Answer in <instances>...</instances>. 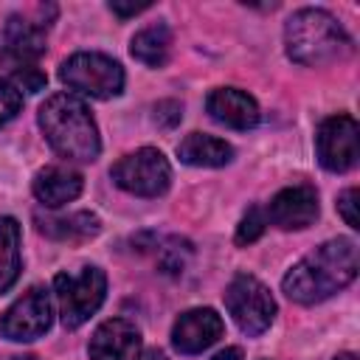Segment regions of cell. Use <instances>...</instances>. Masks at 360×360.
<instances>
[{
	"label": "cell",
	"instance_id": "21",
	"mask_svg": "<svg viewBox=\"0 0 360 360\" xmlns=\"http://www.w3.org/2000/svg\"><path fill=\"white\" fill-rule=\"evenodd\" d=\"M22 110V93L17 84L0 79V127H6Z\"/></svg>",
	"mask_w": 360,
	"mask_h": 360
},
{
	"label": "cell",
	"instance_id": "5",
	"mask_svg": "<svg viewBox=\"0 0 360 360\" xmlns=\"http://www.w3.org/2000/svg\"><path fill=\"white\" fill-rule=\"evenodd\" d=\"M59 79L70 90H79L93 98H112L124 90V68L112 56L96 51L68 56L59 68Z\"/></svg>",
	"mask_w": 360,
	"mask_h": 360
},
{
	"label": "cell",
	"instance_id": "13",
	"mask_svg": "<svg viewBox=\"0 0 360 360\" xmlns=\"http://www.w3.org/2000/svg\"><path fill=\"white\" fill-rule=\"evenodd\" d=\"M205 110L217 124H225L231 129H253L262 118L259 104L253 96H248L239 87H217L205 98Z\"/></svg>",
	"mask_w": 360,
	"mask_h": 360
},
{
	"label": "cell",
	"instance_id": "28",
	"mask_svg": "<svg viewBox=\"0 0 360 360\" xmlns=\"http://www.w3.org/2000/svg\"><path fill=\"white\" fill-rule=\"evenodd\" d=\"M335 360H357V357H354V354H352V352H340V354H338V357H335Z\"/></svg>",
	"mask_w": 360,
	"mask_h": 360
},
{
	"label": "cell",
	"instance_id": "17",
	"mask_svg": "<svg viewBox=\"0 0 360 360\" xmlns=\"http://www.w3.org/2000/svg\"><path fill=\"white\" fill-rule=\"evenodd\" d=\"M39 231L51 239H59V242H84L101 231V222L90 211H76L70 217L39 219Z\"/></svg>",
	"mask_w": 360,
	"mask_h": 360
},
{
	"label": "cell",
	"instance_id": "19",
	"mask_svg": "<svg viewBox=\"0 0 360 360\" xmlns=\"http://www.w3.org/2000/svg\"><path fill=\"white\" fill-rule=\"evenodd\" d=\"M20 267V225L14 217H0V292L14 287Z\"/></svg>",
	"mask_w": 360,
	"mask_h": 360
},
{
	"label": "cell",
	"instance_id": "24",
	"mask_svg": "<svg viewBox=\"0 0 360 360\" xmlns=\"http://www.w3.org/2000/svg\"><path fill=\"white\" fill-rule=\"evenodd\" d=\"M180 118H183V107L177 101H160L155 107V121L160 127H166V129H172L174 124H180Z\"/></svg>",
	"mask_w": 360,
	"mask_h": 360
},
{
	"label": "cell",
	"instance_id": "14",
	"mask_svg": "<svg viewBox=\"0 0 360 360\" xmlns=\"http://www.w3.org/2000/svg\"><path fill=\"white\" fill-rule=\"evenodd\" d=\"M82 186H84V177L76 169H68V166H45V169H39L34 174L31 191H34V197L42 205L59 208V205L76 200L82 194Z\"/></svg>",
	"mask_w": 360,
	"mask_h": 360
},
{
	"label": "cell",
	"instance_id": "27",
	"mask_svg": "<svg viewBox=\"0 0 360 360\" xmlns=\"http://www.w3.org/2000/svg\"><path fill=\"white\" fill-rule=\"evenodd\" d=\"M138 360H169V357H166L160 349H146V352L138 354Z\"/></svg>",
	"mask_w": 360,
	"mask_h": 360
},
{
	"label": "cell",
	"instance_id": "7",
	"mask_svg": "<svg viewBox=\"0 0 360 360\" xmlns=\"http://www.w3.org/2000/svg\"><path fill=\"white\" fill-rule=\"evenodd\" d=\"M225 309L233 318V323L250 338L262 335L276 318V301H273L270 290L259 278L245 276V273L233 276V281L228 284Z\"/></svg>",
	"mask_w": 360,
	"mask_h": 360
},
{
	"label": "cell",
	"instance_id": "10",
	"mask_svg": "<svg viewBox=\"0 0 360 360\" xmlns=\"http://www.w3.org/2000/svg\"><path fill=\"white\" fill-rule=\"evenodd\" d=\"M264 217L281 231H304L318 219V194L312 186H287L270 200Z\"/></svg>",
	"mask_w": 360,
	"mask_h": 360
},
{
	"label": "cell",
	"instance_id": "8",
	"mask_svg": "<svg viewBox=\"0 0 360 360\" xmlns=\"http://www.w3.org/2000/svg\"><path fill=\"white\" fill-rule=\"evenodd\" d=\"M360 127L352 115H329L326 121H321L318 135H315V149H318V160L326 172H349L357 166L360 158Z\"/></svg>",
	"mask_w": 360,
	"mask_h": 360
},
{
	"label": "cell",
	"instance_id": "22",
	"mask_svg": "<svg viewBox=\"0 0 360 360\" xmlns=\"http://www.w3.org/2000/svg\"><path fill=\"white\" fill-rule=\"evenodd\" d=\"M357 200H360V191L357 188H346L340 197H338V211L343 217V222L349 228H360V219H357Z\"/></svg>",
	"mask_w": 360,
	"mask_h": 360
},
{
	"label": "cell",
	"instance_id": "16",
	"mask_svg": "<svg viewBox=\"0 0 360 360\" xmlns=\"http://www.w3.org/2000/svg\"><path fill=\"white\" fill-rule=\"evenodd\" d=\"M169 48H172V31L166 22H152L141 28L129 42V53L146 68H163L169 62Z\"/></svg>",
	"mask_w": 360,
	"mask_h": 360
},
{
	"label": "cell",
	"instance_id": "3",
	"mask_svg": "<svg viewBox=\"0 0 360 360\" xmlns=\"http://www.w3.org/2000/svg\"><path fill=\"white\" fill-rule=\"evenodd\" d=\"M287 56L307 68L340 62L352 53V37L323 8H301L284 25Z\"/></svg>",
	"mask_w": 360,
	"mask_h": 360
},
{
	"label": "cell",
	"instance_id": "6",
	"mask_svg": "<svg viewBox=\"0 0 360 360\" xmlns=\"http://www.w3.org/2000/svg\"><path fill=\"white\" fill-rule=\"evenodd\" d=\"M110 177L115 180L118 188L135 197H160L172 183V166L160 149L143 146V149L124 155L110 169Z\"/></svg>",
	"mask_w": 360,
	"mask_h": 360
},
{
	"label": "cell",
	"instance_id": "25",
	"mask_svg": "<svg viewBox=\"0 0 360 360\" xmlns=\"http://www.w3.org/2000/svg\"><path fill=\"white\" fill-rule=\"evenodd\" d=\"M146 8H149V3H118V0L110 3V11L118 14L121 20H127V17H132V14H141V11H146Z\"/></svg>",
	"mask_w": 360,
	"mask_h": 360
},
{
	"label": "cell",
	"instance_id": "26",
	"mask_svg": "<svg viewBox=\"0 0 360 360\" xmlns=\"http://www.w3.org/2000/svg\"><path fill=\"white\" fill-rule=\"evenodd\" d=\"M211 360H242V349H236V346L222 349V352H219V354H214Z\"/></svg>",
	"mask_w": 360,
	"mask_h": 360
},
{
	"label": "cell",
	"instance_id": "1",
	"mask_svg": "<svg viewBox=\"0 0 360 360\" xmlns=\"http://www.w3.org/2000/svg\"><path fill=\"white\" fill-rule=\"evenodd\" d=\"M357 278V242L338 236L318 245L284 276L281 290L295 304H321Z\"/></svg>",
	"mask_w": 360,
	"mask_h": 360
},
{
	"label": "cell",
	"instance_id": "9",
	"mask_svg": "<svg viewBox=\"0 0 360 360\" xmlns=\"http://www.w3.org/2000/svg\"><path fill=\"white\" fill-rule=\"evenodd\" d=\"M51 295L45 287L25 290L0 318V335L8 340H37L51 329Z\"/></svg>",
	"mask_w": 360,
	"mask_h": 360
},
{
	"label": "cell",
	"instance_id": "4",
	"mask_svg": "<svg viewBox=\"0 0 360 360\" xmlns=\"http://www.w3.org/2000/svg\"><path fill=\"white\" fill-rule=\"evenodd\" d=\"M53 292L59 301V315L65 329H79L90 315L98 312L107 295V276L101 267H82L79 273H59L53 278Z\"/></svg>",
	"mask_w": 360,
	"mask_h": 360
},
{
	"label": "cell",
	"instance_id": "15",
	"mask_svg": "<svg viewBox=\"0 0 360 360\" xmlns=\"http://www.w3.org/2000/svg\"><path fill=\"white\" fill-rule=\"evenodd\" d=\"M177 158L188 166L219 169V166L231 163L233 149L222 138H214V135H205V132H191L177 143Z\"/></svg>",
	"mask_w": 360,
	"mask_h": 360
},
{
	"label": "cell",
	"instance_id": "18",
	"mask_svg": "<svg viewBox=\"0 0 360 360\" xmlns=\"http://www.w3.org/2000/svg\"><path fill=\"white\" fill-rule=\"evenodd\" d=\"M6 45L22 65L28 59H37L45 51V31H42V25H34V22H28L22 17H8Z\"/></svg>",
	"mask_w": 360,
	"mask_h": 360
},
{
	"label": "cell",
	"instance_id": "11",
	"mask_svg": "<svg viewBox=\"0 0 360 360\" xmlns=\"http://www.w3.org/2000/svg\"><path fill=\"white\" fill-rule=\"evenodd\" d=\"M225 332L222 318L211 307H197L183 312L172 326V346L180 354H200L202 349L214 346Z\"/></svg>",
	"mask_w": 360,
	"mask_h": 360
},
{
	"label": "cell",
	"instance_id": "12",
	"mask_svg": "<svg viewBox=\"0 0 360 360\" xmlns=\"http://www.w3.org/2000/svg\"><path fill=\"white\" fill-rule=\"evenodd\" d=\"M87 352L90 360H138L141 332L127 318H110L93 332Z\"/></svg>",
	"mask_w": 360,
	"mask_h": 360
},
{
	"label": "cell",
	"instance_id": "20",
	"mask_svg": "<svg viewBox=\"0 0 360 360\" xmlns=\"http://www.w3.org/2000/svg\"><path fill=\"white\" fill-rule=\"evenodd\" d=\"M264 228H267L264 211H262L259 205L248 208V214L242 217V222H239V228H236V245H250V242H256V239L264 233Z\"/></svg>",
	"mask_w": 360,
	"mask_h": 360
},
{
	"label": "cell",
	"instance_id": "2",
	"mask_svg": "<svg viewBox=\"0 0 360 360\" xmlns=\"http://www.w3.org/2000/svg\"><path fill=\"white\" fill-rule=\"evenodd\" d=\"M39 127L51 143V149L68 160L90 163L101 152L98 127L87 110V104L73 93H53L39 107Z\"/></svg>",
	"mask_w": 360,
	"mask_h": 360
},
{
	"label": "cell",
	"instance_id": "23",
	"mask_svg": "<svg viewBox=\"0 0 360 360\" xmlns=\"http://www.w3.org/2000/svg\"><path fill=\"white\" fill-rule=\"evenodd\" d=\"M22 90H28V93H37V90H42L45 87V73L42 70H37L34 65H20L17 70H14V76H11Z\"/></svg>",
	"mask_w": 360,
	"mask_h": 360
}]
</instances>
